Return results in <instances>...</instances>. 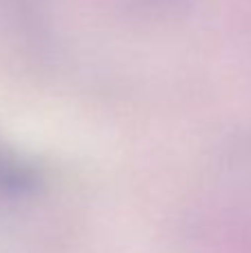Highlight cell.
Listing matches in <instances>:
<instances>
[{
  "label": "cell",
  "mask_w": 251,
  "mask_h": 253,
  "mask_svg": "<svg viewBox=\"0 0 251 253\" xmlns=\"http://www.w3.org/2000/svg\"><path fill=\"white\" fill-rule=\"evenodd\" d=\"M36 184V171L16 153L7 151L0 144V193L4 196H20Z\"/></svg>",
  "instance_id": "cell-1"
}]
</instances>
